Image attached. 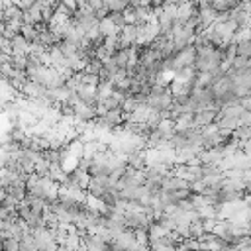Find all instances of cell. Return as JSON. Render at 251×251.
<instances>
[{
  "label": "cell",
  "mask_w": 251,
  "mask_h": 251,
  "mask_svg": "<svg viewBox=\"0 0 251 251\" xmlns=\"http://www.w3.org/2000/svg\"><path fill=\"white\" fill-rule=\"evenodd\" d=\"M218 108H202V110H196L194 112V126L196 127H204L212 122H216L218 118Z\"/></svg>",
  "instance_id": "1"
},
{
  "label": "cell",
  "mask_w": 251,
  "mask_h": 251,
  "mask_svg": "<svg viewBox=\"0 0 251 251\" xmlns=\"http://www.w3.org/2000/svg\"><path fill=\"white\" fill-rule=\"evenodd\" d=\"M90 178H92V175H90L86 169H82V167H75V169L69 173V178H67V180L78 184L80 188H88ZM67 180H65V182H67Z\"/></svg>",
  "instance_id": "2"
},
{
  "label": "cell",
  "mask_w": 251,
  "mask_h": 251,
  "mask_svg": "<svg viewBox=\"0 0 251 251\" xmlns=\"http://www.w3.org/2000/svg\"><path fill=\"white\" fill-rule=\"evenodd\" d=\"M75 118L84 120V122H92V120L98 118V112H96L94 106H88V104H84V102H78V104L75 106Z\"/></svg>",
  "instance_id": "3"
},
{
  "label": "cell",
  "mask_w": 251,
  "mask_h": 251,
  "mask_svg": "<svg viewBox=\"0 0 251 251\" xmlns=\"http://www.w3.org/2000/svg\"><path fill=\"white\" fill-rule=\"evenodd\" d=\"M12 47H14V55H29L31 53V41H27L22 33H16L14 35Z\"/></svg>",
  "instance_id": "4"
},
{
  "label": "cell",
  "mask_w": 251,
  "mask_h": 251,
  "mask_svg": "<svg viewBox=\"0 0 251 251\" xmlns=\"http://www.w3.org/2000/svg\"><path fill=\"white\" fill-rule=\"evenodd\" d=\"M20 33L27 39V41H37L39 39V33H41V29H39V25H33V24H22V27H20Z\"/></svg>",
  "instance_id": "5"
},
{
  "label": "cell",
  "mask_w": 251,
  "mask_h": 251,
  "mask_svg": "<svg viewBox=\"0 0 251 251\" xmlns=\"http://www.w3.org/2000/svg\"><path fill=\"white\" fill-rule=\"evenodd\" d=\"M106 190H108V186H106L98 176H92V178H90V182H88V188H86V192H88V194H94V196H100V198L104 196V192H106Z\"/></svg>",
  "instance_id": "6"
},
{
  "label": "cell",
  "mask_w": 251,
  "mask_h": 251,
  "mask_svg": "<svg viewBox=\"0 0 251 251\" xmlns=\"http://www.w3.org/2000/svg\"><path fill=\"white\" fill-rule=\"evenodd\" d=\"M20 251H39L37 239H35V235H33L31 231L25 233V235L20 239Z\"/></svg>",
  "instance_id": "7"
},
{
  "label": "cell",
  "mask_w": 251,
  "mask_h": 251,
  "mask_svg": "<svg viewBox=\"0 0 251 251\" xmlns=\"http://www.w3.org/2000/svg\"><path fill=\"white\" fill-rule=\"evenodd\" d=\"M100 31L108 37V35H114V33H118L120 29L116 27V24L112 22V18L108 16V18H104V20H100Z\"/></svg>",
  "instance_id": "8"
},
{
  "label": "cell",
  "mask_w": 251,
  "mask_h": 251,
  "mask_svg": "<svg viewBox=\"0 0 251 251\" xmlns=\"http://www.w3.org/2000/svg\"><path fill=\"white\" fill-rule=\"evenodd\" d=\"M2 249L4 251H20V239H16V237L2 239Z\"/></svg>",
  "instance_id": "9"
},
{
  "label": "cell",
  "mask_w": 251,
  "mask_h": 251,
  "mask_svg": "<svg viewBox=\"0 0 251 251\" xmlns=\"http://www.w3.org/2000/svg\"><path fill=\"white\" fill-rule=\"evenodd\" d=\"M237 55L251 57V39H243L237 43Z\"/></svg>",
  "instance_id": "10"
},
{
  "label": "cell",
  "mask_w": 251,
  "mask_h": 251,
  "mask_svg": "<svg viewBox=\"0 0 251 251\" xmlns=\"http://www.w3.org/2000/svg\"><path fill=\"white\" fill-rule=\"evenodd\" d=\"M110 18H112V22L116 24V27H118V29H122V27L126 25V16H124V12H120V10L110 12Z\"/></svg>",
  "instance_id": "11"
},
{
  "label": "cell",
  "mask_w": 251,
  "mask_h": 251,
  "mask_svg": "<svg viewBox=\"0 0 251 251\" xmlns=\"http://www.w3.org/2000/svg\"><path fill=\"white\" fill-rule=\"evenodd\" d=\"M247 63H249V57H243V55H235V59H233V63H231V65H233L235 69H243Z\"/></svg>",
  "instance_id": "12"
},
{
  "label": "cell",
  "mask_w": 251,
  "mask_h": 251,
  "mask_svg": "<svg viewBox=\"0 0 251 251\" xmlns=\"http://www.w3.org/2000/svg\"><path fill=\"white\" fill-rule=\"evenodd\" d=\"M94 14H96V18H98V20H104V18H108V16H110V8H108V6H102V8L94 10Z\"/></svg>",
  "instance_id": "13"
},
{
  "label": "cell",
  "mask_w": 251,
  "mask_h": 251,
  "mask_svg": "<svg viewBox=\"0 0 251 251\" xmlns=\"http://www.w3.org/2000/svg\"><path fill=\"white\" fill-rule=\"evenodd\" d=\"M239 104H241L245 110H251V92L245 94V96H241V98H239Z\"/></svg>",
  "instance_id": "14"
},
{
  "label": "cell",
  "mask_w": 251,
  "mask_h": 251,
  "mask_svg": "<svg viewBox=\"0 0 251 251\" xmlns=\"http://www.w3.org/2000/svg\"><path fill=\"white\" fill-rule=\"evenodd\" d=\"M249 2H251V0H249Z\"/></svg>",
  "instance_id": "15"
}]
</instances>
